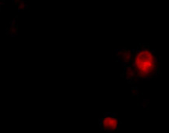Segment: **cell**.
<instances>
[{"instance_id":"cell-3","label":"cell","mask_w":169,"mask_h":133,"mask_svg":"<svg viewBox=\"0 0 169 133\" xmlns=\"http://www.w3.org/2000/svg\"><path fill=\"white\" fill-rule=\"evenodd\" d=\"M133 51L128 50L126 49H123L121 50L116 51V57L117 61L122 63L124 66L130 65L132 63V58H133Z\"/></svg>"},{"instance_id":"cell-4","label":"cell","mask_w":169,"mask_h":133,"mask_svg":"<svg viewBox=\"0 0 169 133\" xmlns=\"http://www.w3.org/2000/svg\"><path fill=\"white\" fill-rule=\"evenodd\" d=\"M122 77H124V79L126 80L128 83L129 84H134L138 81L139 77L138 75L135 72V69L133 68V66L130 64L128 66H125L124 70V72L122 74Z\"/></svg>"},{"instance_id":"cell-1","label":"cell","mask_w":169,"mask_h":133,"mask_svg":"<svg viewBox=\"0 0 169 133\" xmlns=\"http://www.w3.org/2000/svg\"><path fill=\"white\" fill-rule=\"evenodd\" d=\"M132 66L140 79H150L159 71L158 62L155 53L147 46L138 48L133 55Z\"/></svg>"},{"instance_id":"cell-2","label":"cell","mask_w":169,"mask_h":133,"mask_svg":"<svg viewBox=\"0 0 169 133\" xmlns=\"http://www.w3.org/2000/svg\"><path fill=\"white\" fill-rule=\"evenodd\" d=\"M121 121L114 113H105L99 119V125L102 131L107 133H117L119 130Z\"/></svg>"}]
</instances>
